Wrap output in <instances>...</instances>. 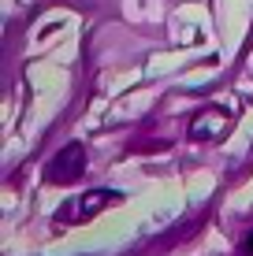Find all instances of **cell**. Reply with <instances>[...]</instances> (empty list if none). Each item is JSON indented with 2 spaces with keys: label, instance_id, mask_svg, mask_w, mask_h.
<instances>
[{
  "label": "cell",
  "instance_id": "1",
  "mask_svg": "<svg viewBox=\"0 0 253 256\" xmlns=\"http://www.w3.org/2000/svg\"><path fill=\"white\" fill-rule=\"evenodd\" d=\"M112 200H116V193H93V197L86 193V197H78L75 204H67V208H64V219H71V223H78V216L90 219V216H97L104 204H112Z\"/></svg>",
  "mask_w": 253,
  "mask_h": 256
},
{
  "label": "cell",
  "instance_id": "2",
  "mask_svg": "<svg viewBox=\"0 0 253 256\" xmlns=\"http://www.w3.org/2000/svg\"><path fill=\"white\" fill-rule=\"evenodd\" d=\"M246 252H249V256H253V234H249V238H246Z\"/></svg>",
  "mask_w": 253,
  "mask_h": 256
}]
</instances>
